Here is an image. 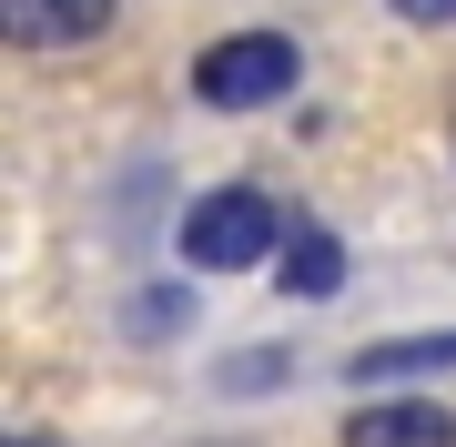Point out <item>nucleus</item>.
I'll return each mask as SVG.
<instances>
[{
	"label": "nucleus",
	"instance_id": "3",
	"mask_svg": "<svg viewBox=\"0 0 456 447\" xmlns=\"http://www.w3.org/2000/svg\"><path fill=\"white\" fill-rule=\"evenodd\" d=\"M335 447H456V417L436 407V397H365L355 417H345V437Z\"/></svg>",
	"mask_w": 456,
	"mask_h": 447
},
{
	"label": "nucleus",
	"instance_id": "1",
	"mask_svg": "<svg viewBox=\"0 0 456 447\" xmlns=\"http://www.w3.org/2000/svg\"><path fill=\"white\" fill-rule=\"evenodd\" d=\"M183 265L193 275H244V265H274L284 244V203L264 194V183H213V194H193V214H183Z\"/></svg>",
	"mask_w": 456,
	"mask_h": 447
},
{
	"label": "nucleus",
	"instance_id": "9",
	"mask_svg": "<svg viewBox=\"0 0 456 447\" xmlns=\"http://www.w3.org/2000/svg\"><path fill=\"white\" fill-rule=\"evenodd\" d=\"M20 447H41V437H20Z\"/></svg>",
	"mask_w": 456,
	"mask_h": 447
},
{
	"label": "nucleus",
	"instance_id": "6",
	"mask_svg": "<svg viewBox=\"0 0 456 447\" xmlns=\"http://www.w3.org/2000/svg\"><path fill=\"white\" fill-rule=\"evenodd\" d=\"M274 285H284V295H335V285H345V244H335L325 224H294V234H284Z\"/></svg>",
	"mask_w": 456,
	"mask_h": 447
},
{
	"label": "nucleus",
	"instance_id": "2",
	"mask_svg": "<svg viewBox=\"0 0 456 447\" xmlns=\"http://www.w3.org/2000/svg\"><path fill=\"white\" fill-rule=\"evenodd\" d=\"M305 82V41L294 31H224L193 51V102L203 112H264Z\"/></svg>",
	"mask_w": 456,
	"mask_h": 447
},
{
	"label": "nucleus",
	"instance_id": "4",
	"mask_svg": "<svg viewBox=\"0 0 456 447\" xmlns=\"http://www.w3.org/2000/svg\"><path fill=\"white\" fill-rule=\"evenodd\" d=\"M122 0H0V31L20 51H71V41H102Z\"/></svg>",
	"mask_w": 456,
	"mask_h": 447
},
{
	"label": "nucleus",
	"instance_id": "8",
	"mask_svg": "<svg viewBox=\"0 0 456 447\" xmlns=\"http://www.w3.org/2000/svg\"><path fill=\"white\" fill-rule=\"evenodd\" d=\"M386 11L406 21V31H446V21H456V0H386Z\"/></svg>",
	"mask_w": 456,
	"mask_h": 447
},
{
	"label": "nucleus",
	"instance_id": "5",
	"mask_svg": "<svg viewBox=\"0 0 456 447\" xmlns=\"http://www.w3.org/2000/svg\"><path fill=\"white\" fill-rule=\"evenodd\" d=\"M456 366V326H436V335H386V346H355L345 356V377L355 386H416V377H446Z\"/></svg>",
	"mask_w": 456,
	"mask_h": 447
},
{
	"label": "nucleus",
	"instance_id": "7",
	"mask_svg": "<svg viewBox=\"0 0 456 447\" xmlns=\"http://www.w3.org/2000/svg\"><path fill=\"white\" fill-rule=\"evenodd\" d=\"M122 326L132 335H183V326H193V295H183V285H142V295L122 305Z\"/></svg>",
	"mask_w": 456,
	"mask_h": 447
}]
</instances>
